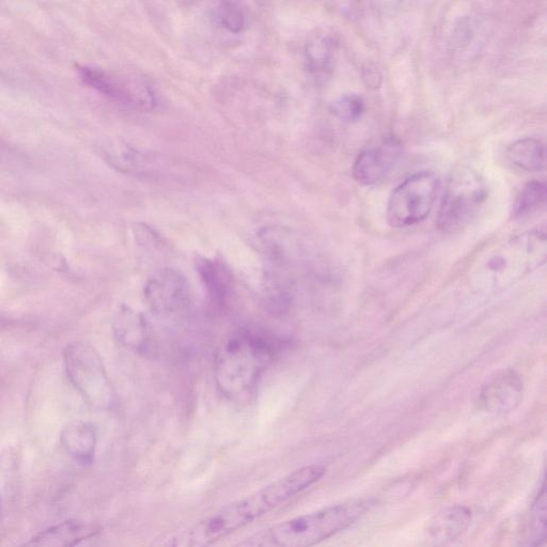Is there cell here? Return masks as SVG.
<instances>
[{
  "label": "cell",
  "mask_w": 547,
  "mask_h": 547,
  "mask_svg": "<svg viewBox=\"0 0 547 547\" xmlns=\"http://www.w3.org/2000/svg\"><path fill=\"white\" fill-rule=\"evenodd\" d=\"M68 378L91 409L111 410L116 402L114 387L98 352L82 342H74L65 350Z\"/></svg>",
  "instance_id": "5"
},
{
  "label": "cell",
  "mask_w": 547,
  "mask_h": 547,
  "mask_svg": "<svg viewBox=\"0 0 547 547\" xmlns=\"http://www.w3.org/2000/svg\"><path fill=\"white\" fill-rule=\"evenodd\" d=\"M114 333L124 348L132 351H142L148 339L146 319L140 312L122 306L114 321Z\"/></svg>",
  "instance_id": "16"
},
{
  "label": "cell",
  "mask_w": 547,
  "mask_h": 547,
  "mask_svg": "<svg viewBox=\"0 0 547 547\" xmlns=\"http://www.w3.org/2000/svg\"><path fill=\"white\" fill-rule=\"evenodd\" d=\"M472 512L464 506H451L437 512L427 526V537L436 545L455 541L470 526Z\"/></svg>",
  "instance_id": "15"
},
{
  "label": "cell",
  "mask_w": 547,
  "mask_h": 547,
  "mask_svg": "<svg viewBox=\"0 0 547 547\" xmlns=\"http://www.w3.org/2000/svg\"><path fill=\"white\" fill-rule=\"evenodd\" d=\"M332 113L343 121H355L365 112V101L355 93H348L333 102Z\"/></svg>",
  "instance_id": "22"
},
{
  "label": "cell",
  "mask_w": 547,
  "mask_h": 547,
  "mask_svg": "<svg viewBox=\"0 0 547 547\" xmlns=\"http://www.w3.org/2000/svg\"><path fill=\"white\" fill-rule=\"evenodd\" d=\"M326 474L322 464L306 465L208 515L156 547H211L254 523L319 482Z\"/></svg>",
  "instance_id": "1"
},
{
  "label": "cell",
  "mask_w": 547,
  "mask_h": 547,
  "mask_svg": "<svg viewBox=\"0 0 547 547\" xmlns=\"http://www.w3.org/2000/svg\"><path fill=\"white\" fill-rule=\"evenodd\" d=\"M440 179L432 171H420L405 179L390 196L387 222L395 228L416 225L432 211Z\"/></svg>",
  "instance_id": "6"
},
{
  "label": "cell",
  "mask_w": 547,
  "mask_h": 547,
  "mask_svg": "<svg viewBox=\"0 0 547 547\" xmlns=\"http://www.w3.org/2000/svg\"><path fill=\"white\" fill-rule=\"evenodd\" d=\"M197 271L207 290L209 304L216 311H223L231 298L233 280L227 265L218 259L200 258Z\"/></svg>",
  "instance_id": "13"
},
{
  "label": "cell",
  "mask_w": 547,
  "mask_h": 547,
  "mask_svg": "<svg viewBox=\"0 0 547 547\" xmlns=\"http://www.w3.org/2000/svg\"><path fill=\"white\" fill-rule=\"evenodd\" d=\"M545 199V185L538 181L529 182L515 199L512 214L514 217L529 215L544 206Z\"/></svg>",
  "instance_id": "19"
},
{
  "label": "cell",
  "mask_w": 547,
  "mask_h": 547,
  "mask_svg": "<svg viewBox=\"0 0 547 547\" xmlns=\"http://www.w3.org/2000/svg\"><path fill=\"white\" fill-rule=\"evenodd\" d=\"M546 487L543 484L530 514V541L534 547L540 546L545 541L546 534Z\"/></svg>",
  "instance_id": "20"
},
{
  "label": "cell",
  "mask_w": 547,
  "mask_h": 547,
  "mask_svg": "<svg viewBox=\"0 0 547 547\" xmlns=\"http://www.w3.org/2000/svg\"><path fill=\"white\" fill-rule=\"evenodd\" d=\"M506 155L512 166L526 171V173H540L545 169V146L539 139L517 140L508 148Z\"/></svg>",
  "instance_id": "17"
},
{
  "label": "cell",
  "mask_w": 547,
  "mask_h": 547,
  "mask_svg": "<svg viewBox=\"0 0 547 547\" xmlns=\"http://www.w3.org/2000/svg\"><path fill=\"white\" fill-rule=\"evenodd\" d=\"M100 526L83 521H66L45 529L20 547H77L97 536Z\"/></svg>",
  "instance_id": "12"
},
{
  "label": "cell",
  "mask_w": 547,
  "mask_h": 547,
  "mask_svg": "<svg viewBox=\"0 0 547 547\" xmlns=\"http://www.w3.org/2000/svg\"><path fill=\"white\" fill-rule=\"evenodd\" d=\"M486 181L471 167L452 169L446 182L437 226L448 233L463 229L488 199Z\"/></svg>",
  "instance_id": "4"
},
{
  "label": "cell",
  "mask_w": 547,
  "mask_h": 547,
  "mask_svg": "<svg viewBox=\"0 0 547 547\" xmlns=\"http://www.w3.org/2000/svg\"><path fill=\"white\" fill-rule=\"evenodd\" d=\"M523 383L514 371H505L496 375L479 395L480 408L489 413H508L520 404Z\"/></svg>",
  "instance_id": "11"
},
{
  "label": "cell",
  "mask_w": 547,
  "mask_h": 547,
  "mask_svg": "<svg viewBox=\"0 0 547 547\" xmlns=\"http://www.w3.org/2000/svg\"><path fill=\"white\" fill-rule=\"evenodd\" d=\"M82 80L102 95L139 111H151L155 98L151 89L143 82L122 83L104 71L90 67H78Z\"/></svg>",
  "instance_id": "9"
},
{
  "label": "cell",
  "mask_w": 547,
  "mask_h": 547,
  "mask_svg": "<svg viewBox=\"0 0 547 547\" xmlns=\"http://www.w3.org/2000/svg\"><path fill=\"white\" fill-rule=\"evenodd\" d=\"M215 18L230 33L239 34L246 26L243 9L236 3H222L215 10Z\"/></svg>",
  "instance_id": "21"
},
{
  "label": "cell",
  "mask_w": 547,
  "mask_h": 547,
  "mask_svg": "<svg viewBox=\"0 0 547 547\" xmlns=\"http://www.w3.org/2000/svg\"><path fill=\"white\" fill-rule=\"evenodd\" d=\"M145 300L154 316L161 319L177 318L190 306V286L179 271L162 269L148 280Z\"/></svg>",
  "instance_id": "8"
},
{
  "label": "cell",
  "mask_w": 547,
  "mask_h": 547,
  "mask_svg": "<svg viewBox=\"0 0 547 547\" xmlns=\"http://www.w3.org/2000/svg\"><path fill=\"white\" fill-rule=\"evenodd\" d=\"M402 149L395 140L367 149L357 156L353 178L361 185L377 184L393 173L401 158Z\"/></svg>",
  "instance_id": "10"
},
{
  "label": "cell",
  "mask_w": 547,
  "mask_h": 547,
  "mask_svg": "<svg viewBox=\"0 0 547 547\" xmlns=\"http://www.w3.org/2000/svg\"><path fill=\"white\" fill-rule=\"evenodd\" d=\"M104 160L121 173L151 180L184 179L186 169L158 153L138 151L128 146L108 144L103 146Z\"/></svg>",
  "instance_id": "7"
},
{
  "label": "cell",
  "mask_w": 547,
  "mask_h": 547,
  "mask_svg": "<svg viewBox=\"0 0 547 547\" xmlns=\"http://www.w3.org/2000/svg\"><path fill=\"white\" fill-rule=\"evenodd\" d=\"M60 443L77 464L89 466L95 461L98 439L91 424L82 420L72 421L62 430Z\"/></svg>",
  "instance_id": "14"
},
{
  "label": "cell",
  "mask_w": 547,
  "mask_h": 547,
  "mask_svg": "<svg viewBox=\"0 0 547 547\" xmlns=\"http://www.w3.org/2000/svg\"><path fill=\"white\" fill-rule=\"evenodd\" d=\"M336 39L332 34L320 33L306 46V61L309 71L316 76H326L333 67Z\"/></svg>",
  "instance_id": "18"
},
{
  "label": "cell",
  "mask_w": 547,
  "mask_h": 547,
  "mask_svg": "<svg viewBox=\"0 0 547 547\" xmlns=\"http://www.w3.org/2000/svg\"><path fill=\"white\" fill-rule=\"evenodd\" d=\"M375 505L371 498L327 507L265 528L232 547H314L361 520Z\"/></svg>",
  "instance_id": "2"
},
{
  "label": "cell",
  "mask_w": 547,
  "mask_h": 547,
  "mask_svg": "<svg viewBox=\"0 0 547 547\" xmlns=\"http://www.w3.org/2000/svg\"><path fill=\"white\" fill-rule=\"evenodd\" d=\"M276 352L277 346L268 337L248 331L231 337L216 357L215 380L222 394L234 401L252 395Z\"/></svg>",
  "instance_id": "3"
}]
</instances>
